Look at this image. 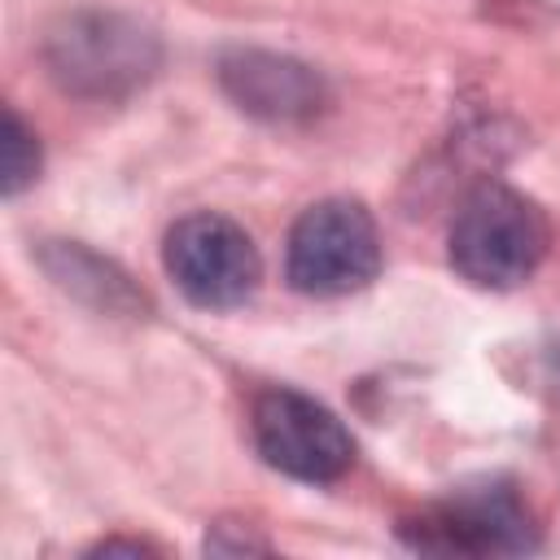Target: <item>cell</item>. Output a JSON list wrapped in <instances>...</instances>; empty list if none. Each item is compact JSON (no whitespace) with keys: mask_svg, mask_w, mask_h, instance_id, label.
Listing matches in <instances>:
<instances>
[{"mask_svg":"<svg viewBox=\"0 0 560 560\" xmlns=\"http://www.w3.org/2000/svg\"><path fill=\"white\" fill-rule=\"evenodd\" d=\"M44 66L52 83L83 101H122L162 66V39L118 9H70L44 31Z\"/></svg>","mask_w":560,"mask_h":560,"instance_id":"obj_1","label":"cell"},{"mask_svg":"<svg viewBox=\"0 0 560 560\" xmlns=\"http://www.w3.org/2000/svg\"><path fill=\"white\" fill-rule=\"evenodd\" d=\"M547 254L542 210L503 188L486 184L455 210L451 223V267L477 289H512L538 271Z\"/></svg>","mask_w":560,"mask_h":560,"instance_id":"obj_2","label":"cell"},{"mask_svg":"<svg viewBox=\"0 0 560 560\" xmlns=\"http://www.w3.org/2000/svg\"><path fill=\"white\" fill-rule=\"evenodd\" d=\"M284 271L298 293L341 298L376 280L381 271V232L359 201L328 197L302 210L289 232Z\"/></svg>","mask_w":560,"mask_h":560,"instance_id":"obj_3","label":"cell"},{"mask_svg":"<svg viewBox=\"0 0 560 560\" xmlns=\"http://www.w3.org/2000/svg\"><path fill=\"white\" fill-rule=\"evenodd\" d=\"M166 271L179 284V293L206 311H232L241 306L262 276V258L249 241V232L214 210L188 214L166 232Z\"/></svg>","mask_w":560,"mask_h":560,"instance_id":"obj_4","label":"cell"},{"mask_svg":"<svg viewBox=\"0 0 560 560\" xmlns=\"http://www.w3.org/2000/svg\"><path fill=\"white\" fill-rule=\"evenodd\" d=\"M249 429H254L258 455L293 481L324 486V481H337L354 464V438L346 433V424L324 402L298 389L258 394Z\"/></svg>","mask_w":560,"mask_h":560,"instance_id":"obj_5","label":"cell"},{"mask_svg":"<svg viewBox=\"0 0 560 560\" xmlns=\"http://www.w3.org/2000/svg\"><path fill=\"white\" fill-rule=\"evenodd\" d=\"M402 538L438 556H516L534 547V521L508 486H477L402 521Z\"/></svg>","mask_w":560,"mask_h":560,"instance_id":"obj_6","label":"cell"},{"mask_svg":"<svg viewBox=\"0 0 560 560\" xmlns=\"http://www.w3.org/2000/svg\"><path fill=\"white\" fill-rule=\"evenodd\" d=\"M219 83L245 114L267 122H306L328 105L324 74L284 52L236 48L219 61Z\"/></svg>","mask_w":560,"mask_h":560,"instance_id":"obj_7","label":"cell"},{"mask_svg":"<svg viewBox=\"0 0 560 560\" xmlns=\"http://www.w3.org/2000/svg\"><path fill=\"white\" fill-rule=\"evenodd\" d=\"M44 267H48V276L66 293L83 298L96 311H109V315H136V311H144V293L131 284V276L118 271L109 258L74 245V241L48 245L44 249Z\"/></svg>","mask_w":560,"mask_h":560,"instance_id":"obj_8","label":"cell"},{"mask_svg":"<svg viewBox=\"0 0 560 560\" xmlns=\"http://www.w3.org/2000/svg\"><path fill=\"white\" fill-rule=\"evenodd\" d=\"M35 171H39V144H35V131H31L13 109H4V175H0L4 192H9V197L22 192V188L35 179Z\"/></svg>","mask_w":560,"mask_h":560,"instance_id":"obj_9","label":"cell"}]
</instances>
